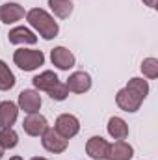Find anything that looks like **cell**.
Returning <instances> with one entry per match:
<instances>
[{
	"instance_id": "1",
	"label": "cell",
	"mask_w": 158,
	"mask_h": 160,
	"mask_svg": "<svg viewBox=\"0 0 158 160\" xmlns=\"http://www.w3.org/2000/svg\"><path fill=\"white\" fill-rule=\"evenodd\" d=\"M26 21L30 22V26L39 34L43 39H54L60 32L58 22L54 21L52 15H48L45 9L41 8H34L26 13Z\"/></svg>"
},
{
	"instance_id": "2",
	"label": "cell",
	"mask_w": 158,
	"mask_h": 160,
	"mask_svg": "<svg viewBox=\"0 0 158 160\" xmlns=\"http://www.w3.org/2000/svg\"><path fill=\"white\" fill-rule=\"evenodd\" d=\"M13 62L22 71H36L45 63V54L36 48H19L13 54Z\"/></svg>"
},
{
	"instance_id": "3",
	"label": "cell",
	"mask_w": 158,
	"mask_h": 160,
	"mask_svg": "<svg viewBox=\"0 0 158 160\" xmlns=\"http://www.w3.org/2000/svg\"><path fill=\"white\" fill-rule=\"evenodd\" d=\"M54 130L60 136H63L65 140H71L80 132V121L73 114H62L58 116V119L54 123Z\"/></svg>"
},
{
	"instance_id": "4",
	"label": "cell",
	"mask_w": 158,
	"mask_h": 160,
	"mask_svg": "<svg viewBox=\"0 0 158 160\" xmlns=\"http://www.w3.org/2000/svg\"><path fill=\"white\" fill-rule=\"evenodd\" d=\"M41 145H43L48 153L60 155V153L67 151V147H69V140H65L63 136H60L54 128H47V130L41 134Z\"/></svg>"
},
{
	"instance_id": "5",
	"label": "cell",
	"mask_w": 158,
	"mask_h": 160,
	"mask_svg": "<svg viewBox=\"0 0 158 160\" xmlns=\"http://www.w3.org/2000/svg\"><path fill=\"white\" fill-rule=\"evenodd\" d=\"M41 95L36 89H22L19 93V110L26 112V114H37L41 108Z\"/></svg>"
},
{
	"instance_id": "6",
	"label": "cell",
	"mask_w": 158,
	"mask_h": 160,
	"mask_svg": "<svg viewBox=\"0 0 158 160\" xmlns=\"http://www.w3.org/2000/svg\"><path fill=\"white\" fill-rule=\"evenodd\" d=\"M50 60H52V65H56L60 71H69L71 67H75V54L65 48V47H56L50 50Z\"/></svg>"
},
{
	"instance_id": "7",
	"label": "cell",
	"mask_w": 158,
	"mask_h": 160,
	"mask_svg": "<svg viewBox=\"0 0 158 160\" xmlns=\"http://www.w3.org/2000/svg\"><path fill=\"white\" fill-rule=\"evenodd\" d=\"M116 102H117L119 108L125 110V112H138L143 101L138 95H134L128 88H123V89H119L117 95H116Z\"/></svg>"
},
{
	"instance_id": "8",
	"label": "cell",
	"mask_w": 158,
	"mask_h": 160,
	"mask_svg": "<svg viewBox=\"0 0 158 160\" xmlns=\"http://www.w3.org/2000/svg\"><path fill=\"white\" fill-rule=\"evenodd\" d=\"M108 149H110V143L104 138H101V136H93L86 143V153H87L89 158L93 160H106Z\"/></svg>"
},
{
	"instance_id": "9",
	"label": "cell",
	"mask_w": 158,
	"mask_h": 160,
	"mask_svg": "<svg viewBox=\"0 0 158 160\" xmlns=\"http://www.w3.org/2000/svg\"><path fill=\"white\" fill-rule=\"evenodd\" d=\"M22 128L28 136H41L48 128V123H47V118L41 114H28L22 121Z\"/></svg>"
},
{
	"instance_id": "10",
	"label": "cell",
	"mask_w": 158,
	"mask_h": 160,
	"mask_svg": "<svg viewBox=\"0 0 158 160\" xmlns=\"http://www.w3.org/2000/svg\"><path fill=\"white\" fill-rule=\"evenodd\" d=\"M65 86L73 93H86V91L91 89V77L87 73H84V71H77L67 78Z\"/></svg>"
},
{
	"instance_id": "11",
	"label": "cell",
	"mask_w": 158,
	"mask_h": 160,
	"mask_svg": "<svg viewBox=\"0 0 158 160\" xmlns=\"http://www.w3.org/2000/svg\"><path fill=\"white\" fill-rule=\"evenodd\" d=\"M7 39L11 45H34L37 43V36L26 26H15L13 30H9Z\"/></svg>"
},
{
	"instance_id": "12",
	"label": "cell",
	"mask_w": 158,
	"mask_h": 160,
	"mask_svg": "<svg viewBox=\"0 0 158 160\" xmlns=\"http://www.w3.org/2000/svg\"><path fill=\"white\" fill-rule=\"evenodd\" d=\"M24 8L21 4H15V2H7L4 6H0V21L6 22V24H13L17 21H21L24 17Z\"/></svg>"
},
{
	"instance_id": "13",
	"label": "cell",
	"mask_w": 158,
	"mask_h": 160,
	"mask_svg": "<svg viewBox=\"0 0 158 160\" xmlns=\"http://www.w3.org/2000/svg\"><path fill=\"white\" fill-rule=\"evenodd\" d=\"M19 118V106L11 101L0 102V128H9Z\"/></svg>"
},
{
	"instance_id": "14",
	"label": "cell",
	"mask_w": 158,
	"mask_h": 160,
	"mask_svg": "<svg viewBox=\"0 0 158 160\" xmlns=\"http://www.w3.org/2000/svg\"><path fill=\"white\" fill-rule=\"evenodd\" d=\"M134 157V149L130 143H126L125 140H117L116 143L110 145L106 160H130Z\"/></svg>"
},
{
	"instance_id": "15",
	"label": "cell",
	"mask_w": 158,
	"mask_h": 160,
	"mask_svg": "<svg viewBox=\"0 0 158 160\" xmlns=\"http://www.w3.org/2000/svg\"><path fill=\"white\" fill-rule=\"evenodd\" d=\"M108 134L114 138V140H125L128 136V125L126 121L114 116L108 119Z\"/></svg>"
},
{
	"instance_id": "16",
	"label": "cell",
	"mask_w": 158,
	"mask_h": 160,
	"mask_svg": "<svg viewBox=\"0 0 158 160\" xmlns=\"http://www.w3.org/2000/svg\"><path fill=\"white\" fill-rule=\"evenodd\" d=\"M34 88L36 89H39V91H48L56 82H60V78H58V75L54 73V71H43L41 75H37V77H34Z\"/></svg>"
},
{
	"instance_id": "17",
	"label": "cell",
	"mask_w": 158,
	"mask_h": 160,
	"mask_svg": "<svg viewBox=\"0 0 158 160\" xmlns=\"http://www.w3.org/2000/svg\"><path fill=\"white\" fill-rule=\"evenodd\" d=\"M48 6L54 11V15L60 17V19H67L73 13V8H75V4L71 0H48Z\"/></svg>"
},
{
	"instance_id": "18",
	"label": "cell",
	"mask_w": 158,
	"mask_h": 160,
	"mask_svg": "<svg viewBox=\"0 0 158 160\" xmlns=\"http://www.w3.org/2000/svg\"><path fill=\"white\" fill-rule=\"evenodd\" d=\"M15 86V75L7 67L6 62L0 60V91H7Z\"/></svg>"
},
{
	"instance_id": "19",
	"label": "cell",
	"mask_w": 158,
	"mask_h": 160,
	"mask_svg": "<svg viewBox=\"0 0 158 160\" xmlns=\"http://www.w3.org/2000/svg\"><path fill=\"white\" fill-rule=\"evenodd\" d=\"M126 88L134 93V95H138L141 101L149 95V84H147V80H143V78H130L128 80V84H126Z\"/></svg>"
},
{
	"instance_id": "20",
	"label": "cell",
	"mask_w": 158,
	"mask_h": 160,
	"mask_svg": "<svg viewBox=\"0 0 158 160\" xmlns=\"http://www.w3.org/2000/svg\"><path fill=\"white\" fill-rule=\"evenodd\" d=\"M17 143H19V136L11 127L0 128V145L4 149H13V147H17Z\"/></svg>"
},
{
	"instance_id": "21",
	"label": "cell",
	"mask_w": 158,
	"mask_h": 160,
	"mask_svg": "<svg viewBox=\"0 0 158 160\" xmlns=\"http://www.w3.org/2000/svg\"><path fill=\"white\" fill-rule=\"evenodd\" d=\"M141 73L151 80L156 78L158 77V60L156 58H145L141 62Z\"/></svg>"
},
{
	"instance_id": "22",
	"label": "cell",
	"mask_w": 158,
	"mask_h": 160,
	"mask_svg": "<svg viewBox=\"0 0 158 160\" xmlns=\"http://www.w3.org/2000/svg\"><path fill=\"white\" fill-rule=\"evenodd\" d=\"M48 95H50V99L52 101H65L67 99V95H69V89H67V86L63 84V82H56L48 91H47Z\"/></svg>"
},
{
	"instance_id": "23",
	"label": "cell",
	"mask_w": 158,
	"mask_h": 160,
	"mask_svg": "<svg viewBox=\"0 0 158 160\" xmlns=\"http://www.w3.org/2000/svg\"><path fill=\"white\" fill-rule=\"evenodd\" d=\"M143 4H145V6H149V8H156L158 0H143Z\"/></svg>"
},
{
	"instance_id": "24",
	"label": "cell",
	"mask_w": 158,
	"mask_h": 160,
	"mask_svg": "<svg viewBox=\"0 0 158 160\" xmlns=\"http://www.w3.org/2000/svg\"><path fill=\"white\" fill-rule=\"evenodd\" d=\"M4 151H6V149H4V147H2V145H0V158H2V157H4Z\"/></svg>"
},
{
	"instance_id": "25",
	"label": "cell",
	"mask_w": 158,
	"mask_h": 160,
	"mask_svg": "<svg viewBox=\"0 0 158 160\" xmlns=\"http://www.w3.org/2000/svg\"><path fill=\"white\" fill-rule=\"evenodd\" d=\"M30 160H47V158H43V157H34V158H30Z\"/></svg>"
},
{
	"instance_id": "26",
	"label": "cell",
	"mask_w": 158,
	"mask_h": 160,
	"mask_svg": "<svg viewBox=\"0 0 158 160\" xmlns=\"http://www.w3.org/2000/svg\"><path fill=\"white\" fill-rule=\"evenodd\" d=\"M9 160H22V158H21V157H11Z\"/></svg>"
}]
</instances>
